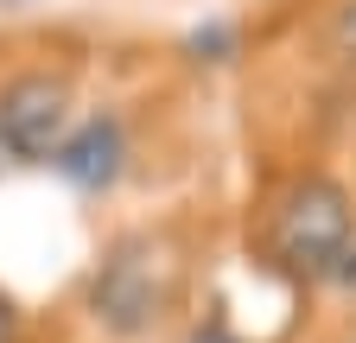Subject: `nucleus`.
Segmentation results:
<instances>
[{"instance_id":"nucleus-1","label":"nucleus","mask_w":356,"mask_h":343,"mask_svg":"<svg viewBox=\"0 0 356 343\" xmlns=\"http://www.w3.org/2000/svg\"><path fill=\"white\" fill-rule=\"evenodd\" d=\"M172 248L153 242V235H121L108 254H102V267H96V286H89V306H96V318L121 337L134 331H147L165 306H172Z\"/></svg>"},{"instance_id":"nucleus-2","label":"nucleus","mask_w":356,"mask_h":343,"mask_svg":"<svg viewBox=\"0 0 356 343\" xmlns=\"http://www.w3.org/2000/svg\"><path fill=\"white\" fill-rule=\"evenodd\" d=\"M350 235H356V210L331 178L293 185V197L274 217V254L299 274H337V261H350Z\"/></svg>"},{"instance_id":"nucleus-3","label":"nucleus","mask_w":356,"mask_h":343,"mask_svg":"<svg viewBox=\"0 0 356 343\" xmlns=\"http://www.w3.org/2000/svg\"><path fill=\"white\" fill-rule=\"evenodd\" d=\"M70 134V83L51 70H26L0 90V147L7 159H51Z\"/></svg>"},{"instance_id":"nucleus-4","label":"nucleus","mask_w":356,"mask_h":343,"mask_svg":"<svg viewBox=\"0 0 356 343\" xmlns=\"http://www.w3.org/2000/svg\"><path fill=\"white\" fill-rule=\"evenodd\" d=\"M121 159H127V140H121V121H108V115L70 127L64 147L51 153V165L64 172L76 191H108L121 178Z\"/></svg>"},{"instance_id":"nucleus-5","label":"nucleus","mask_w":356,"mask_h":343,"mask_svg":"<svg viewBox=\"0 0 356 343\" xmlns=\"http://www.w3.org/2000/svg\"><path fill=\"white\" fill-rule=\"evenodd\" d=\"M331 38H337V51H343V58H356V0H350V7L337 13V26H331Z\"/></svg>"},{"instance_id":"nucleus-6","label":"nucleus","mask_w":356,"mask_h":343,"mask_svg":"<svg viewBox=\"0 0 356 343\" xmlns=\"http://www.w3.org/2000/svg\"><path fill=\"white\" fill-rule=\"evenodd\" d=\"M0 343H19V312H13L7 292H0Z\"/></svg>"},{"instance_id":"nucleus-7","label":"nucleus","mask_w":356,"mask_h":343,"mask_svg":"<svg viewBox=\"0 0 356 343\" xmlns=\"http://www.w3.org/2000/svg\"><path fill=\"white\" fill-rule=\"evenodd\" d=\"M0 159H7V147H0Z\"/></svg>"}]
</instances>
